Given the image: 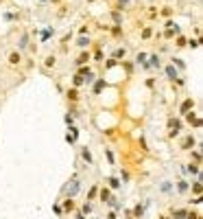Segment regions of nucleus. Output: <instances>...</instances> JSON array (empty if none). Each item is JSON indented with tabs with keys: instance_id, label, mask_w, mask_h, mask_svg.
<instances>
[{
	"instance_id": "f257e3e1",
	"label": "nucleus",
	"mask_w": 203,
	"mask_h": 219,
	"mask_svg": "<svg viewBox=\"0 0 203 219\" xmlns=\"http://www.w3.org/2000/svg\"><path fill=\"white\" fill-rule=\"evenodd\" d=\"M83 158H85L87 162H90V160H92V156H90V151H87V149H83Z\"/></svg>"
}]
</instances>
